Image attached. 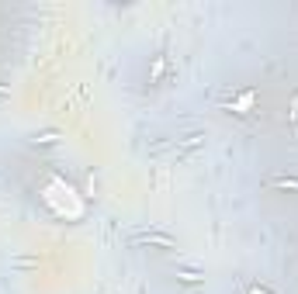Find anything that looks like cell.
<instances>
[{"label":"cell","instance_id":"obj_2","mask_svg":"<svg viewBox=\"0 0 298 294\" xmlns=\"http://www.w3.org/2000/svg\"><path fill=\"white\" fill-rule=\"evenodd\" d=\"M274 187H284V190H298V180L295 176H277V180H270Z\"/></svg>","mask_w":298,"mask_h":294},{"label":"cell","instance_id":"obj_1","mask_svg":"<svg viewBox=\"0 0 298 294\" xmlns=\"http://www.w3.org/2000/svg\"><path fill=\"white\" fill-rule=\"evenodd\" d=\"M132 242H156V246H163V249H174V239L170 235H156V232H146V235H135Z\"/></svg>","mask_w":298,"mask_h":294},{"label":"cell","instance_id":"obj_3","mask_svg":"<svg viewBox=\"0 0 298 294\" xmlns=\"http://www.w3.org/2000/svg\"><path fill=\"white\" fill-rule=\"evenodd\" d=\"M253 294H270V291H264V287H253Z\"/></svg>","mask_w":298,"mask_h":294}]
</instances>
